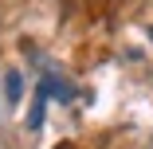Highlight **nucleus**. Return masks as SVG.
I'll return each instance as SVG.
<instances>
[{"label": "nucleus", "instance_id": "1", "mask_svg": "<svg viewBox=\"0 0 153 149\" xmlns=\"http://www.w3.org/2000/svg\"><path fill=\"white\" fill-rule=\"evenodd\" d=\"M43 102H47V90L39 86L36 98H32V110H27V126H32V130H39V126H43Z\"/></svg>", "mask_w": 153, "mask_h": 149}, {"label": "nucleus", "instance_id": "2", "mask_svg": "<svg viewBox=\"0 0 153 149\" xmlns=\"http://www.w3.org/2000/svg\"><path fill=\"white\" fill-rule=\"evenodd\" d=\"M20 90H24V79H20V71H8V75H4V98H8L12 106L20 102Z\"/></svg>", "mask_w": 153, "mask_h": 149}, {"label": "nucleus", "instance_id": "3", "mask_svg": "<svg viewBox=\"0 0 153 149\" xmlns=\"http://www.w3.org/2000/svg\"><path fill=\"white\" fill-rule=\"evenodd\" d=\"M59 149H71V145H59Z\"/></svg>", "mask_w": 153, "mask_h": 149}]
</instances>
